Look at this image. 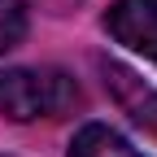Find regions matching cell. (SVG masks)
Wrapping results in <instances>:
<instances>
[{
  "mask_svg": "<svg viewBox=\"0 0 157 157\" xmlns=\"http://www.w3.org/2000/svg\"><path fill=\"white\" fill-rule=\"evenodd\" d=\"M26 35V0H0V52L22 44Z\"/></svg>",
  "mask_w": 157,
  "mask_h": 157,
  "instance_id": "5",
  "label": "cell"
},
{
  "mask_svg": "<svg viewBox=\"0 0 157 157\" xmlns=\"http://www.w3.org/2000/svg\"><path fill=\"white\" fill-rule=\"evenodd\" d=\"M78 105V83L66 70H5L0 74V113L13 122L61 118Z\"/></svg>",
  "mask_w": 157,
  "mask_h": 157,
  "instance_id": "1",
  "label": "cell"
},
{
  "mask_svg": "<svg viewBox=\"0 0 157 157\" xmlns=\"http://www.w3.org/2000/svg\"><path fill=\"white\" fill-rule=\"evenodd\" d=\"M70 157H140V153H135L118 131H109L105 122H87L70 140Z\"/></svg>",
  "mask_w": 157,
  "mask_h": 157,
  "instance_id": "4",
  "label": "cell"
},
{
  "mask_svg": "<svg viewBox=\"0 0 157 157\" xmlns=\"http://www.w3.org/2000/svg\"><path fill=\"white\" fill-rule=\"evenodd\" d=\"M105 31L157 66V0H113L105 13Z\"/></svg>",
  "mask_w": 157,
  "mask_h": 157,
  "instance_id": "2",
  "label": "cell"
},
{
  "mask_svg": "<svg viewBox=\"0 0 157 157\" xmlns=\"http://www.w3.org/2000/svg\"><path fill=\"white\" fill-rule=\"evenodd\" d=\"M44 13H52V17H61V13H70V9H78L83 0H35Z\"/></svg>",
  "mask_w": 157,
  "mask_h": 157,
  "instance_id": "6",
  "label": "cell"
},
{
  "mask_svg": "<svg viewBox=\"0 0 157 157\" xmlns=\"http://www.w3.org/2000/svg\"><path fill=\"white\" fill-rule=\"evenodd\" d=\"M101 78H105L109 96L118 101V109L131 113L135 127L157 135V87H148L135 70H127L122 61H109V57H101Z\"/></svg>",
  "mask_w": 157,
  "mask_h": 157,
  "instance_id": "3",
  "label": "cell"
}]
</instances>
